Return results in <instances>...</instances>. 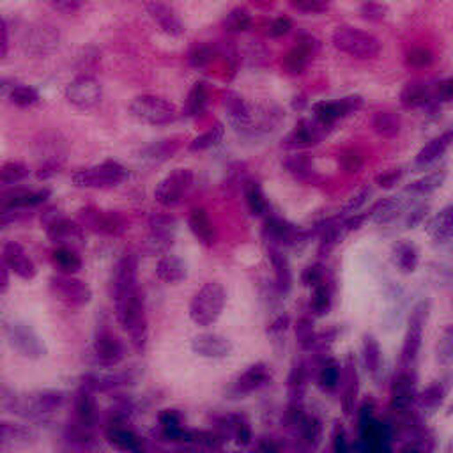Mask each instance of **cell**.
<instances>
[{
    "instance_id": "f546056e",
    "label": "cell",
    "mask_w": 453,
    "mask_h": 453,
    "mask_svg": "<svg viewBox=\"0 0 453 453\" xmlns=\"http://www.w3.org/2000/svg\"><path fill=\"white\" fill-rule=\"evenodd\" d=\"M269 381V372L264 365H255L250 370H246L245 374L241 375L239 379V390L250 391L255 390V388L262 386Z\"/></svg>"
},
{
    "instance_id": "7c38bea8",
    "label": "cell",
    "mask_w": 453,
    "mask_h": 453,
    "mask_svg": "<svg viewBox=\"0 0 453 453\" xmlns=\"http://www.w3.org/2000/svg\"><path fill=\"white\" fill-rule=\"evenodd\" d=\"M319 140H320V131L319 128L316 126V123H311V121H308V119H303V121H300V123L296 124L294 130L284 138L282 147H285V149L300 151V149H305V147L316 146Z\"/></svg>"
},
{
    "instance_id": "11a10c76",
    "label": "cell",
    "mask_w": 453,
    "mask_h": 453,
    "mask_svg": "<svg viewBox=\"0 0 453 453\" xmlns=\"http://www.w3.org/2000/svg\"><path fill=\"white\" fill-rule=\"evenodd\" d=\"M8 53V28H6L4 20L0 18V57Z\"/></svg>"
},
{
    "instance_id": "30bf717a",
    "label": "cell",
    "mask_w": 453,
    "mask_h": 453,
    "mask_svg": "<svg viewBox=\"0 0 453 453\" xmlns=\"http://www.w3.org/2000/svg\"><path fill=\"white\" fill-rule=\"evenodd\" d=\"M262 236L271 246L275 245H289L294 243L296 239H300V229L292 225L291 221L284 220L275 214H268L264 218V229H262Z\"/></svg>"
},
{
    "instance_id": "ffe728a7",
    "label": "cell",
    "mask_w": 453,
    "mask_h": 453,
    "mask_svg": "<svg viewBox=\"0 0 453 453\" xmlns=\"http://www.w3.org/2000/svg\"><path fill=\"white\" fill-rule=\"evenodd\" d=\"M363 452L365 453H388L386 446V436H384V429L381 423L368 420L363 425Z\"/></svg>"
},
{
    "instance_id": "5bb4252c",
    "label": "cell",
    "mask_w": 453,
    "mask_h": 453,
    "mask_svg": "<svg viewBox=\"0 0 453 453\" xmlns=\"http://www.w3.org/2000/svg\"><path fill=\"white\" fill-rule=\"evenodd\" d=\"M188 225L191 232L195 234V237L200 241L202 245L213 246L214 243H216V230H214L213 221H211V218L207 216L204 209H194V211L189 213Z\"/></svg>"
},
{
    "instance_id": "4fadbf2b",
    "label": "cell",
    "mask_w": 453,
    "mask_h": 453,
    "mask_svg": "<svg viewBox=\"0 0 453 453\" xmlns=\"http://www.w3.org/2000/svg\"><path fill=\"white\" fill-rule=\"evenodd\" d=\"M400 103L404 108H423L432 103V89L425 80L413 78L402 87Z\"/></svg>"
},
{
    "instance_id": "9f6ffc18",
    "label": "cell",
    "mask_w": 453,
    "mask_h": 453,
    "mask_svg": "<svg viewBox=\"0 0 453 453\" xmlns=\"http://www.w3.org/2000/svg\"><path fill=\"white\" fill-rule=\"evenodd\" d=\"M406 453H418V452H414V450H409V452H406Z\"/></svg>"
},
{
    "instance_id": "4316f807",
    "label": "cell",
    "mask_w": 453,
    "mask_h": 453,
    "mask_svg": "<svg viewBox=\"0 0 453 453\" xmlns=\"http://www.w3.org/2000/svg\"><path fill=\"white\" fill-rule=\"evenodd\" d=\"M223 133H225V128L223 124L216 123L214 126L209 128L207 131H204L202 135H198L197 138H194L191 142H189L188 149L189 151H205V149H211V147H214L216 144L221 142V138H223Z\"/></svg>"
},
{
    "instance_id": "ba28073f",
    "label": "cell",
    "mask_w": 453,
    "mask_h": 453,
    "mask_svg": "<svg viewBox=\"0 0 453 453\" xmlns=\"http://www.w3.org/2000/svg\"><path fill=\"white\" fill-rule=\"evenodd\" d=\"M317 50H319V41L314 36L303 34V36L298 37V44L284 57L285 71L291 73V75H301V73H305V69H307L308 64L311 62Z\"/></svg>"
},
{
    "instance_id": "f907efd6",
    "label": "cell",
    "mask_w": 453,
    "mask_h": 453,
    "mask_svg": "<svg viewBox=\"0 0 453 453\" xmlns=\"http://www.w3.org/2000/svg\"><path fill=\"white\" fill-rule=\"evenodd\" d=\"M427 211H429V205H416L413 211H409V214H407V220H406L407 227H409V229H414L416 225L422 223L427 216Z\"/></svg>"
},
{
    "instance_id": "ac0fdd59",
    "label": "cell",
    "mask_w": 453,
    "mask_h": 453,
    "mask_svg": "<svg viewBox=\"0 0 453 453\" xmlns=\"http://www.w3.org/2000/svg\"><path fill=\"white\" fill-rule=\"evenodd\" d=\"M452 142H453V131L452 130L445 131V133L439 135V137L432 138V140H430V142L416 154V165L425 166V165H430V163H434V162H438L443 154L448 151V147L452 146Z\"/></svg>"
},
{
    "instance_id": "bcb514c9",
    "label": "cell",
    "mask_w": 453,
    "mask_h": 453,
    "mask_svg": "<svg viewBox=\"0 0 453 453\" xmlns=\"http://www.w3.org/2000/svg\"><path fill=\"white\" fill-rule=\"evenodd\" d=\"M330 292H327L326 287H317L316 292H314V298H311V308L317 311V314H326V310L330 308Z\"/></svg>"
},
{
    "instance_id": "8992f818",
    "label": "cell",
    "mask_w": 453,
    "mask_h": 453,
    "mask_svg": "<svg viewBox=\"0 0 453 453\" xmlns=\"http://www.w3.org/2000/svg\"><path fill=\"white\" fill-rule=\"evenodd\" d=\"M363 105L361 96H345L342 99L336 101H319L316 103L311 110L316 115L317 124H320L323 128L333 126L336 121L347 117L349 114H354L356 110H359Z\"/></svg>"
},
{
    "instance_id": "2e32d148",
    "label": "cell",
    "mask_w": 453,
    "mask_h": 453,
    "mask_svg": "<svg viewBox=\"0 0 453 453\" xmlns=\"http://www.w3.org/2000/svg\"><path fill=\"white\" fill-rule=\"evenodd\" d=\"M284 166L287 169V172L291 173V176H294V178L300 179V181L310 182L317 179V170L316 165H314V158H311L310 154H291V156H287V158L284 160Z\"/></svg>"
},
{
    "instance_id": "cb8c5ba5",
    "label": "cell",
    "mask_w": 453,
    "mask_h": 453,
    "mask_svg": "<svg viewBox=\"0 0 453 453\" xmlns=\"http://www.w3.org/2000/svg\"><path fill=\"white\" fill-rule=\"evenodd\" d=\"M107 438H108V441L115 446V448L123 450V452H130V453H142L144 452L142 441H140V439H138L133 432H130V430L117 429V427H114V429H110L107 432Z\"/></svg>"
},
{
    "instance_id": "f6af8a7d",
    "label": "cell",
    "mask_w": 453,
    "mask_h": 453,
    "mask_svg": "<svg viewBox=\"0 0 453 453\" xmlns=\"http://www.w3.org/2000/svg\"><path fill=\"white\" fill-rule=\"evenodd\" d=\"M368 197H370V188H361L358 194L352 195V197L347 200V204H343L342 211L343 213H356V211L367 202Z\"/></svg>"
},
{
    "instance_id": "e575fe53",
    "label": "cell",
    "mask_w": 453,
    "mask_h": 453,
    "mask_svg": "<svg viewBox=\"0 0 453 453\" xmlns=\"http://www.w3.org/2000/svg\"><path fill=\"white\" fill-rule=\"evenodd\" d=\"M205 103H207V91H205L204 83H195L186 101V112L188 115H197L198 112L204 110Z\"/></svg>"
},
{
    "instance_id": "e0dca14e",
    "label": "cell",
    "mask_w": 453,
    "mask_h": 453,
    "mask_svg": "<svg viewBox=\"0 0 453 453\" xmlns=\"http://www.w3.org/2000/svg\"><path fill=\"white\" fill-rule=\"evenodd\" d=\"M243 191H245V200L252 216L266 218L268 214H271L269 213L271 205H269L264 189H262L259 181H253V179L246 181L245 185H243Z\"/></svg>"
},
{
    "instance_id": "f1b7e54d",
    "label": "cell",
    "mask_w": 453,
    "mask_h": 453,
    "mask_svg": "<svg viewBox=\"0 0 453 453\" xmlns=\"http://www.w3.org/2000/svg\"><path fill=\"white\" fill-rule=\"evenodd\" d=\"M445 179H446L445 170H441V172H432L429 173V176H425V178L411 182V185L407 186V191H411V194H420V195L432 194V191H436L438 188H441Z\"/></svg>"
},
{
    "instance_id": "7a4b0ae2",
    "label": "cell",
    "mask_w": 453,
    "mask_h": 453,
    "mask_svg": "<svg viewBox=\"0 0 453 453\" xmlns=\"http://www.w3.org/2000/svg\"><path fill=\"white\" fill-rule=\"evenodd\" d=\"M130 112L140 123L151 124V126H163L170 124L178 117V108L165 98L153 94L138 96L131 101Z\"/></svg>"
},
{
    "instance_id": "9c48e42d",
    "label": "cell",
    "mask_w": 453,
    "mask_h": 453,
    "mask_svg": "<svg viewBox=\"0 0 453 453\" xmlns=\"http://www.w3.org/2000/svg\"><path fill=\"white\" fill-rule=\"evenodd\" d=\"M284 121V114L275 105H257L250 107V123L243 133L266 135L275 131Z\"/></svg>"
},
{
    "instance_id": "5b68a950",
    "label": "cell",
    "mask_w": 453,
    "mask_h": 453,
    "mask_svg": "<svg viewBox=\"0 0 453 453\" xmlns=\"http://www.w3.org/2000/svg\"><path fill=\"white\" fill-rule=\"evenodd\" d=\"M194 172L189 169H176L154 189V198L166 207L179 204L194 186Z\"/></svg>"
},
{
    "instance_id": "b9f144b4",
    "label": "cell",
    "mask_w": 453,
    "mask_h": 453,
    "mask_svg": "<svg viewBox=\"0 0 453 453\" xmlns=\"http://www.w3.org/2000/svg\"><path fill=\"white\" fill-rule=\"evenodd\" d=\"M98 352L101 358L114 361L115 356L119 354V343L112 336H101V340L98 342Z\"/></svg>"
},
{
    "instance_id": "d4e9b609",
    "label": "cell",
    "mask_w": 453,
    "mask_h": 453,
    "mask_svg": "<svg viewBox=\"0 0 453 453\" xmlns=\"http://www.w3.org/2000/svg\"><path fill=\"white\" fill-rule=\"evenodd\" d=\"M252 15H250L248 9L245 6H237L234 8L229 15L225 16L223 20V28L230 34H241V32H246L252 28Z\"/></svg>"
},
{
    "instance_id": "7bdbcfd3",
    "label": "cell",
    "mask_w": 453,
    "mask_h": 453,
    "mask_svg": "<svg viewBox=\"0 0 453 453\" xmlns=\"http://www.w3.org/2000/svg\"><path fill=\"white\" fill-rule=\"evenodd\" d=\"M339 379H340V372H339V367H335V365H327V367H324L319 375L320 386L326 388V390H333V388L339 384Z\"/></svg>"
},
{
    "instance_id": "f5cc1de1",
    "label": "cell",
    "mask_w": 453,
    "mask_h": 453,
    "mask_svg": "<svg viewBox=\"0 0 453 453\" xmlns=\"http://www.w3.org/2000/svg\"><path fill=\"white\" fill-rule=\"evenodd\" d=\"M320 276H323L320 266H310V268L305 269L303 282L307 285H317L320 282Z\"/></svg>"
},
{
    "instance_id": "8d00e7d4",
    "label": "cell",
    "mask_w": 453,
    "mask_h": 453,
    "mask_svg": "<svg viewBox=\"0 0 453 453\" xmlns=\"http://www.w3.org/2000/svg\"><path fill=\"white\" fill-rule=\"evenodd\" d=\"M289 6L305 15H323L330 9V4L323 0H291Z\"/></svg>"
},
{
    "instance_id": "c3c4849f",
    "label": "cell",
    "mask_w": 453,
    "mask_h": 453,
    "mask_svg": "<svg viewBox=\"0 0 453 453\" xmlns=\"http://www.w3.org/2000/svg\"><path fill=\"white\" fill-rule=\"evenodd\" d=\"M400 178H402V170L391 169V170H386V172H382L381 176H377L375 182H377L381 188L390 189V188H393L398 181H400Z\"/></svg>"
},
{
    "instance_id": "1f68e13d",
    "label": "cell",
    "mask_w": 453,
    "mask_h": 453,
    "mask_svg": "<svg viewBox=\"0 0 453 453\" xmlns=\"http://www.w3.org/2000/svg\"><path fill=\"white\" fill-rule=\"evenodd\" d=\"M53 262H55L57 268H60L66 273L78 271L80 266H82V260H80V257L71 248L55 250L53 252Z\"/></svg>"
},
{
    "instance_id": "f35d334b",
    "label": "cell",
    "mask_w": 453,
    "mask_h": 453,
    "mask_svg": "<svg viewBox=\"0 0 453 453\" xmlns=\"http://www.w3.org/2000/svg\"><path fill=\"white\" fill-rule=\"evenodd\" d=\"M359 12L368 22H382L388 15V6L379 4V2H367L359 8Z\"/></svg>"
},
{
    "instance_id": "ab89813d",
    "label": "cell",
    "mask_w": 453,
    "mask_h": 453,
    "mask_svg": "<svg viewBox=\"0 0 453 453\" xmlns=\"http://www.w3.org/2000/svg\"><path fill=\"white\" fill-rule=\"evenodd\" d=\"M59 289L67 296V298H71V301L87 300V289L83 287L80 282L62 280V282H59Z\"/></svg>"
},
{
    "instance_id": "60d3db41",
    "label": "cell",
    "mask_w": 453,
    "mask_h": 453,
    "mask_svg": "<svg viewBox=\"0 0 453 453\" xmlns=\"http://www.w3.org/2000/svg\"><path fill=\"white\" fill-rule=\"evenodd\" d=\"M211 60H213V48H209L207 44H197L189 51V62L195 67H204Z\"/></svg>"
},
{
    "instance_id": "d6a6232c",
    "label": "cell",
    "mask_w": 453,
    "mask_h": 453,
    "mask_svg": "<svg viewBox=\"0 0 453 453\" xmlns=\"http://www.w3.org/2000/svg\"><path fill=\"white\" fill-rule=\"evenodd\" d=\"M269 257H271V262L276 269V280H278V285H282V287H289V284H291V271H289L287 259L276 250V246H269Z\"/></svg>"
},
{
    "instance_id": "3957f363",
    "label": "cell",
    "mask_w": 453,
    "mask_h": 453,
    "mask_svg": "<svg viewBox=\"0 0 453 453\" xmlns=\"http://www.w3.org/2000/svg\"><path fill=\"white\" fill-rule=\"evenodd\" d=\"M225 305V291L218 284H205L191 301V319L200 326H209L220 317Z\"/></svg>"
},
{
    "instance_id": "277c9868",
    "label": "cell",
    "mask_w": 453,
    "mask_h": 453,
    "mask_svg": "<svg viewBox=\"0 0 453 453\" xmlns=\"http://www.w3.org/2000/svg\"><path fill=\"white\" fill-rule=\"evenodd\" d=\"M128 178V170L117 162H105L101 165L83 169L73 176V182L80 188H112Z\"/></svg>"
},
{
    "instance_id": "484cf974",
    "label": "cell",
    "mask_w": 453,
    "mask_h": 453,
    "mask_svg": "<svg viewBox=\"0 0 453 453\" xmlns=\"http://www.w3.org/2000/svg\"><path fill=\"white\" fill-rule=\"evenodd\" d=\"M156 273H158V276L162 278V280L170 282V284H172V282H179L185 278L186 269H185V264H182L178 257L166 255L158 262Z\"/></svg>"
},
{
    "instance_id": "db71d44e",
    "label": "cell",
    "mask_w": 453,
    "mask_h": 453,
    "mask_svg": "<svg viewBox=\"0 0 453 453\" xmlns=\"http://www.w3.org/2000/svg\"><path fill=\"white\" fill-rule=\"evenodd\" d=\"M51 6H53L57 11H62V12H66V15L78 11V9L82 8V4H78V2H53Z\"/></svg>"
},
{
    "instance_id": "9a60e30c",
    "label": "cell",
    "mask_w": 453,
    "mask_h": 453,
    "mask_svg": "<svg viewBox=\"0 0 453 453\" xmlns=\"http://www.w3.org/2000/svg\"><path fill=\"white\" fill-rule=\"evenodd\" d=\"M223 105L225 108H227L230 123L236 126V130L245 131V128L248 126L250 123V105H246L245 99L234 91L223 92Z\"/></svg>"
},
{
    "instance_id": "74e56055",
    "label": "cell",
    "mask_w": 453,
    "mask_h": 453,
    "mask_svg": "<svg viewBox=\"0 0 453 453\" xmlns=\"http://www.w3.org/2000/svg\"><path fill=\"white\" fill-rule=\"evenodd\" d=\"M434 55L432 51L427 50V48H413L406 55L407 66L418 67V69H423V67H429L432 64Z\"/></svg>"
},
{
    "instance_id": "d590c367",
    "label": "cell",
    "mask_w": 453,
    "mask_h": 453,
    "mask_svg": "<svg viewBox=\"0 0 453 453\" xmlns=\"http://www.w3.org/2000/svg\"><path fill=\"white\" fill-rule=\"evenodd\" d=\"M12 248H15V253H12L15 257H9L11 266L15 268V271L18 273V275H22L24 278H31V276L34 275V264H32L31 260L27 259V255L22 252L20 246L15 245Z\"/></svg>"
},
{
    "instance_id": "7402d4cb",
    "label": "cell",
    "mask_w": 453,
    "mask_h": 453,
    "mask_svg": "<svg viewBox=\"0 0 453 453\" xmlns=\"http://www.w3.org/2000/svg\"><path fill=\"white\" fill-rule=\"evenodd\" d=\"M372 128L382 138H395L402 130V119L395 112H377L372 119Z\"/></svg>"
},
{
    "instance_id": "681fc988",
    "label": "cell",
    "mask_w": 453,
    "mask_h": 453,
    "mask_svg": "<svg viewBox=\"0 0 453 453\" xmlns=\"http://www.w3.org/2000/svg\"><path fill=\"white\" fill-rule=\"evenodd\" d=\"M361 163L363 156L356 153V151H347V153L342 154V166L347 172H356L361 166Z\"/></svg>"
},
{
    "instance_id": "d6986e66",
    "label": "cell",
    "mask_w": 453,
    "mask_h": 453,
    "mask_svg": "<svg viewBox=\"0 0 453 453\" xmlns=\"http://www.w3.org/2000/svg\"><path fill=\"white\" fill-rule=\"evenodd\" d=\"M429 230L430 237L438 243H448L452 239L453 234V207L452 205H446L443 211H439L432 220L429 221Z\"/></svg>"
},
{
    "instance_id": "816d5d0a",
    "label": "cell",
    "mask_w": 453,
    "mask_h": 453,
    "mask_svg": "<svg viewBox=\"0 0 453 453\" xmlns=\"http://www.w3.org/2000/svg\"><path fill=\"white\" fill-rule=\"evenodd\" d=\"M365 356H367L368 367L375 370L379 363V347L372 339H367V342H365Z\"/></svg>"
},
{
    "instance_id": "44dd1931",
    "label": "cell",
    "mask_w": 453,
    "mask_h": 453,
    "mask_svg": "<svg viewBox=\"0 0 453 453\" xmlns=\"http://www.w3.org/2000/svg\"><path fill=\"white\" fill-rule=\"evenodd\" d=\"M402 209H404L402 198L390 197L377 202V204L368 211V216H370V220H374L377 225H384L393 221L398 214L402 213Z\"/></svg>"
},
{
    "instance_id": "4dcf8cb0",
    "label": "cell",
    "mask_w": 453,
    "mask_h": 453,
    "mask_svg": "<svg viewBox=\"0 0 453 453\" xmlns=\"http://www.w3.org/2000/svg\"><path fill=\"white\" fill-rule=\"evenodd\" d=\"M411 398H413V379L407 374H400L393 384V404L404 407L411 402Z\"/></svg>"
},
{
    "instance_id": "6da1fadb",
    "label": "cell",
    "mask_w": 453,
    "mask_h": 453,
    "mask_svg": "<svg viewBox=\"0 0 453 453\" xmlns=\"http://www.w3.org/2000/svg\"><path fill=\"white\" fill-rule=\"evenodd\" d=\"M331 41L336 50L356 59H375L381 53V41L367 31L342 25L333 31Z\"/></svg>"
},
{
    "instance_id": "8fae6325",
    "label": "cell",
    "mask_w": 453,
    "mask_h": 453,
    "mask_svg": "<svg viewBox=\"0 0 453 453\" xmlns=\"http://www.w3.org/2000/svg\"><path fill=\"white\" fill-rule=\"evenodd\" d=\"M146 9L149 11L151 18L158 24V27L165 34L172 37H179L185 34V25H182L179 16L176 15V11L170 6L162 4V2H149V4H146Z\"/></svg>"
},
{
    "instance_id": "603a6c76",
    "label": "cell",
    "mask_w": 453,
    "mask_h": 453,
    "mask_svg": "<svg viewBox=\"0 0 453 453\" xmlns=\"http://www.w3.org/2000/svg\"><path fill=\"white\" fill-rule=\"evenodd\" d=\"M194 349L202 356H214V358H221V356L229 354L230 343L216 335H200L195 339Z\"/></svg>"
},
{
    "instance_id": "7dc6e473",
    "label": "cell",
    "mask_w": 453,
    "mask_h": 453,
    "mask_svg": "<svg viewBox=\"0 0 453 453\" xmlns=\"http://www.w3.org/2000/svg\"><path fill=\"white\" fill-rule=\"evenodd\" d=\"M453 98V80L445 78L439 83H436V89L432 92V99H438V101H452Z\"/></svg>"
},
{
    "instance_id": "52a82bcc",
    "label": "cell",
    "mask_w": 453,
    "mask_h": 453,
    "mask_svg": "<svg viewBox=\"0 0 453 453\" xmlns=\"http://www.w3.org/2000/svg\"><path fill=\"white\" fill-rule=\"evenodd\" d=\"M66 98L76 108H92L101 99V85L92 76L82 75L66 87Z\"/></svg>"
},
{
    "instance_id": "ee69618b",
    "label": "cell",
    "mask_w": 453,
    "mask_h": 453,
    "mask_svg": "<svg viewBox=\"0 0 453 453\" xmlns=\"http://www.w3.org/2000/svg\"><path fill=\"white\" fill-rule=\"evenodd\" d=\"M291 31H292L291 18H287V16H280V18H276V20L271 22L268 34L271 37H282V36H287Z\"/></svg>"
},
{
    "instance_id": "836d02e7",
    "label": "cell",
    "mask_w": 453,
    "mask_h": 453,
    "mask_svg": "<svg viewBox=\"0 0 453 453\" xmlns=\"http://www.w3.org/2000/svg\"><path fill=\"white\" fill-rule=\"evenodd\" d=\"M9 99H11V103H15L16 107L28 108L40 103V94L32 87H16L15 91L9 94Z\"/></svg>"
},
{
    "instance_id": "83f0119b",
    "label": "cell",
    "mask_w": 453,
    "mask_h": 453,
    "mask_svg": "<svg viewBox=\"0 0 453 453\" xmlns=\"http://www.w3.org/2000/svg\"><path fill=\"white\" fill-rule=\"evenodd\" d=\"M393 255L395 262L402 271H414V268L418 266V252L411 243H406V241L397 243L393 248Z\"/></svg>"
}]
</instances>
